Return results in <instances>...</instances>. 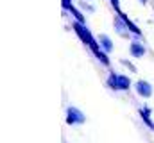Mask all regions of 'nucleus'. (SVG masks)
I'll return each mask as SVG.
<instances>
[{"label": "nucleus", "mask_w": 154, "mask_h": 143, "mask_svg": "<svg viewBox=\"0 0 154 143\" xmlns=\"http://www.w3.org/2000/svg\"><path fill=\"white\" fill-rule=\"evenodd\" d=\"M79 7L82 11H86V13H95V5L88 4V0H79Z\"/></svg>", "instance_id": "nucleus-13"}, {"label": "nucleus", "mask_w": 154, "mask_h": 143, "mask_svg": "<svg viewBox=\"0 0 154 143\" xmlns=\"http://www.w3.org/2000/svg\"><path fill=\"white\" fill-rule=\"evenodd\" d=\"M65 122H66V125H84L86 123V114L79 107L68 106L65 109Z\"/></svg>", "instance_id": "nucleus-2"}, {"label": "nucleus", "mask_w": 154, "mask_h": 143, "mask_svg": "<svg viewBox=\"0 0 154 143\" xmlns=\"http://www.w3.org/2000/svg\"><path fill=\"white\" fill-rule=\"evenodd\" d=\"M133 86H134V82L131 81L129 75H125V73H118V90H120V91H129Z\"/></svg>", "instance_id": "nucleus-8"}, {"label": "nucleus", "mask_w": 154, "mask_h": 143, "mask_svg": "<svg viewBox=\"0 0 154 143\" xmlns=\"http://www.w3.org/2000/svg\"><path fill=\"white\" fill-rule=\"evenodd\" d=\"M120 65H122L124 68H127L131 73H136V72H138V70H136V66H134L129 59H125V57H120Z\"/></svg>", "instance_id": "nucleus-12"}, {"label": "nucleus", "mask_w": 154, "mask_h": 143, "mask_svg": "<svg viewBox=\"0 0 154 143\" xmlns=\"http://www.w3.org/2000/svg\"><path fill=\"white\" fill-rule=\"evenodd\" d=\"M97 39H99L102 50H106L108 54H113V50H115V43H113V39H111L109 36L108 34H99L97 36Z\"/></svg>", "instance_id": "nucleus-7"}, {"label": "nucleus", "mask_w": 154, "mask_h": 143, "mask_svg": "<svg viewBox=\"0 0 154 143\" xmlns=\"http://www.w3.org/2000/svg\"><path fill=\"white\" fill-rule=\"evenodd\" d=\"M134 91H136V95L138 97H142V99H151L154 95V88L152 84L149 82V81H145V79H138L136 82H134Z\"/></svg>", "instance_id": "nucleus-4"}, {"label": "nucleus", "mask_w": 154, "mask_h": 143, "mask_svg": "<svg viewBox=\"0 0 154 143\" xmlns=\"http://www.w3.org/2000/svg\"><path fill=\"white\" fill-rule=\"evenodd\" d=\"M113 29H115L116 34L120 36V38H124V39H131L133 38L129 27H127V23H125V20L120 18L118 14H115V18H113Z\"/></svg>", "instance_id": "nucleus-5"}, {"label": "nucleus", "mask_w": 154, "mask_h": 143, "mask_svg": "<svg viewBox=\"0 0 154 143\" xmlns=\"http://www.w3.org/2000/svg\"><path fill=\"white\" fill-rule=\"evenodd\" d=\"M93 56H95V59L102 65V66H106V68H111V59H109V54L106 52V50H97V52H93Z\"/></svg>", "instance_id": "nucleus-10"}, {"label": "nucleus", "mask_w": 154, "mask_h": 143, "mask_svg": "<svg viewBox=\"0 0 154 143\" xmlns=\"http://www.w3.org/2000/svg\"><path fill=\"white\" fill-rule=\"evenodd\" d=\"M138 2H140L142 5H147V2H149V0H138Z\"/></svg>", "instance_id": "nucleus-16"}, {"label": "nucleus", "mask_w": 154, "mask_h": 143, "mask_svg": "<svg viewBox=\"0 0 154 143\" xmlns=\"http://www.w3.org/2000/svg\"><path fill=\"white\" fill-rule=\"evenodd\" d=\"M68 14H70L74 20H77V22L86 23V16H84V13H82V9H81V7L77 9L75 5H72V7H70V11H68Z\"/></svg>", "instance_id": "nucleus-11"}, {"label": "nucleus", "mask_w": 154, "mask_h": 143, "mask_svg": "<svg viewBox=\"0 0 154 143\" xmlns=\"http://www.w3.org/2000/svg\"><path fill=\"white\" fill-rule=\"evenodd\" d=\"M147 54V47L142 39V36H133L129 39V56L134 59H142Z\"/></svg>", "instance_id": "nucleus-3"}, {"label": "nucleus", "mask_w": 154, "mask_h": 143, "mask_svg": "<svg viewBox=\"0 0 154 143\" xmlns=\"http://www.w3.org/2000/svg\"><path fill=\"white\" fill-rule=\"evenodd\" d=\"M72 31L75 32V36L79 38V41L84 45V47H88L93 39H95V36H93V32L88 29V25L86 23H82V22H77V20H72Z\"/></svg>", "instance_id": "nucleus-1"}, {"label": "nucleus", "mask_w": 154, "mask_h": 143, "mask_svg": "<svg viewBox=\"0 0 154 143\" xmlns=\"http://www.w3.org/2000/svg\"><path fill=\"white\" fill-rule=\"evenodd\" d=\"M106 86H108V90H111V91H120L118 90V73L115 70L108 72V79H106Z\"/></svg>", "instance_id": "nucleus-9"}, {"label": "nucleus", "mask_w": 154, "mask_h": 143, "mask_svg": "<svg viewBox=\"0 0 154 143\" xmlns=\"http://www.w3.org/2000/svg\"><path fill=\"white\" fill-rule=\"evenodd\" d=\"M109 4H111V7L115 9V13L122 11V9H120V0H109Z\"/></svg>", "instance_id": "nucleus-15"}, {"label": "nucleus", "mask_w": 154, "mask_h": 143, "mask_svg": "<svg viewBox=\"0 0 154 143\" xmlns=\"http://www.w3.org/2000/svg\"><path fill=\"white\" fill-rule=\"evenodd\" d=\"M152 107H149V106H142V107H138V116H140V120L143 122V125L147 127V129H151L154 132V120H152Z\"/></svg>", "instance_id": "nucleus-6"}, {"label": "nucleus", "mask_w": 154, "mask_h": 143, "mask_svg": "<svg viewBox=\"0 0 154 143\" xmlns=\"http://www.w3.org/2000/svg\"><path fill=\"white\" fill-rule=\"evenodd\" d=\"M72 5H74V0H61V9H63V13H68Z\"/></svg>", "instance_id": "nucleus-14"}]
</instances>
